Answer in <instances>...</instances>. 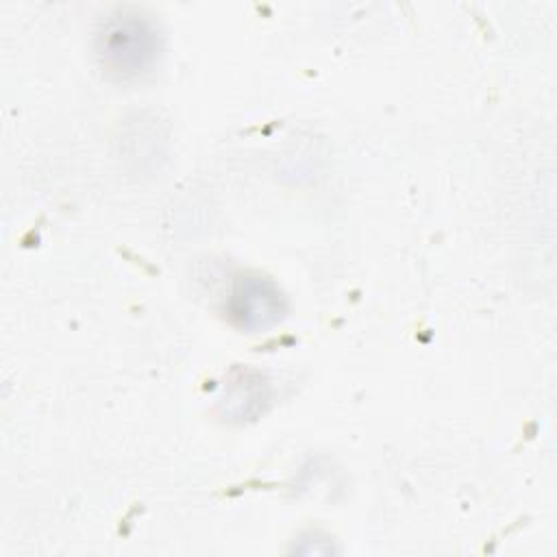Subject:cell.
I'll return each instance as SVG.
<instances>
[{
    "instance_id": "3",
    "label": "cell",
    "mask_w": 557,
    "mask_h": 557,
    "mask_svg": "<svg viewBox=\"0 0 557 557\" xmlns=\"http://www.w3.org/2000/svg\"><path fill=\"white\" fill-rule=\"evenodd\" d=\"M252 392H255V394H257V389H255V385H252V387H250V389H248V394H244V396H246V398H248V396H250V394H252ZM239 398H242V396H239V394H233V396H231V398H228V400H226V403H228V405H239V403H242V400H239ZM244 403H246V405H248V403H250V400H244Z\"/></svg>"
},
{
    "instance_id": "1",
    "label": "cell",
    "mask_w": 557,
    "mask_h": 557,
    "mask_svg": "<svg viewBox=\"0 0 557 557\" xmlns=\"http://www.w3.org/2000/svg\"><path fill=\"white\" fill-rule=\"evenodd\" d=\"M98 54L109 72L122 78L139 76L154 61V30L139 15L113 17L98 35Z\"/></svg>"
},
{
    "instance_id": "2",
    "label": "cell",
    "mask_w": 557,
    "mask_h": 557,
    "mask_svg": "<svg viewBox=\"0 0 557 557\" xmlns=\"http://www.w3.org/2000/svg\"><path fill=\"white\" fill-rule=\"evenodd\" d=\"M228 311L237 326L246 331H261L283 318L285 300L270 278L242 276L231 294Z\"/></svg>"
}]
</instances>
